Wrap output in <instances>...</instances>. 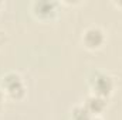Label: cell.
Segmentation results:
<instances>
[{"label": "cell", "mask_w": 122, "mask_h": 120, "mask_svg": "<svg viewBox=\"0 0 122 120\" xmlns=\"http://www.w3.org/2000/svg\"><path fill=\"white\" fill-rule=\"evenodd\" d=\"M0 88L3 90L4 96L11 100H20L26 96V83L20 74L17 72H7L1 76Z\"/></svg>", "instance_id": "obj_1"}, {"label": "cell", "mask_w": 122, "mask_h": 120, "mask_svg": "<svg viewBox=\"0 0 122 120\" xmlns=\"http://www.w3.org/2000/svg\"><path fill=\"white\" fill-rule=\"evenodd\" d=\"M88 85H90V89H91L92 95L104 97L107 100L114 93V88H115L114 78L109 74L102 72V71H97L92 75L90 78V81H88Z\"/></svg>", "instance_id": "obj_2"}, {"label": "cell", "mask_w": 122, "mask_h": 120, "mask_svg": "<svg viewBox=\"0 0 122 120\" xmlns=\"http://www.w3.org/2000/svg\"><path fill=\"white\" fill-rule=\"evenodd\" d=\"M81 41H82V45L87 50L97 51V50L104 47V44L107 41V34L98 26H90V27H87L82 31Z\"/></svg>", "instance_id": "obj_3"}, {"label": "cell", "mask_w": 122, "mask_h": 120, "mask_svg": "<svg viewBox=\"0 0 122 120\" xmlns=\"http://www.w3.org/2000/svg\"><path fill=\"white\" fill-rule=\"evenodd\" d=\"M60 3L50 0H37L31 3V13L40 20H53L58 16Z\"/></svg>", "instance_id": "obj_4"}, {"label": "cell", "mask_w": 122, "mask_h": 120, "mask_svg": "<svg viewBox=\"0 0 122 120\" xmlns=\"http://www.w3.org/2000/svg\"><path fill=\"white\" fill-rule=\"evenodd\" d=\"M82 106L85 107V110H87L91 116H101V115L104 113V110L107 109V99L90 93V95L87 96V99L84 100Z\"/></svg>", "instance_id": "obj_5"}, {"label": "cell", "mask_w": 122, "mask_h": 120, "mask_svg": "<svg viewBox=\"0 0 122 120\" xmlns=\"http://www.w3.org/2000/svg\"><path fill=\"white\" fill-rule=\"evenodd\" d=\"M81 120H102L101 119V116H91V115H88V116H85L84 119Z\"/></svg>", "instance_id": "obj_6"}, {"label": "cell", "mask_w": 122, "mask_h": 120, "mask_svg": "<svg viewBox=\"0 0 122 120\" xmlns=\"http://www.w3.org/2000/svg\"><path fill=\"white\" fill-rule=\"evenodd\" d=\"M4 99H6V96H4V93H3V90L0 88V106L3 105V102H4Z\"/></svg>", "instance_id": "obj_7"}, {"label": "cell", "mask_w": 122, "mask_h": 120, "mask_svg": "<svg viewBox=\"0 0 122 120\" xmlns=\"http://www.w3.org/2000/svg\"><path fill=\"white\" fill-rule=\"evenodd\" d=\"M115 6H118V7H122V1H118V3H114Z\"/></svg>", "instance_id": "obj_8"}, {"label": "cell", "mask_w": 122, "mask_h": 120, "mask_svg": "<svg viewBox=\"0 0 122 120\" xmlns=\"http://www.w3.org/2000/svg\"><path fill=\"white\" fill-rule=\"evenodd\" d=\"M0 6H1V3H0Z\"/></svg>", "instance_id": "obj_9"}]
</instances>
